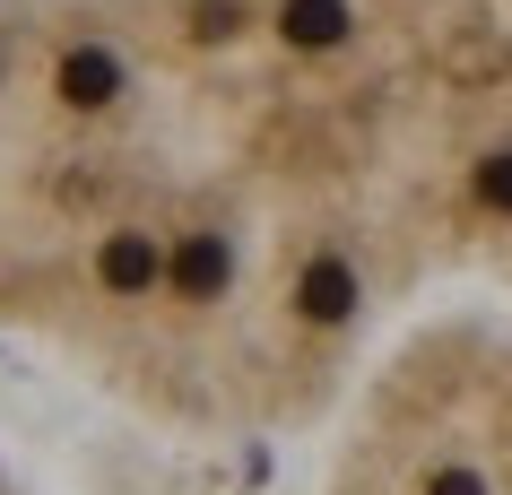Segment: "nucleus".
I'll list each match as a JSON object with an SVG mask.
<instances>
[{"label": "nucleus", "instance_id": "nucleus-1", "mask_svg": "<svg viewBox=\"0 0 512 495\" xmlns=\"http://www.w3.org/2000/svg\"><path fill=\"white\" fill-rule=\"evenodd\" d=\"M443 296L512 304V0H330Z\"/></svg>", "mask_w": 512, "mask_h": 495}, {"label": "nucleus", "instance_id": "nucleus-2", "mask_svg": "<svg viewBox=\"0 0 512 495\" xmlns=\"http://www.w3.org/2000/svg\"><path fill=\"white\" fill-rule=\"evenodd\" d=\"M278 495H512V304H434L270 461Z\"/></svg>", "mask_w": 512, "mask_h": 495}]
</instances>
